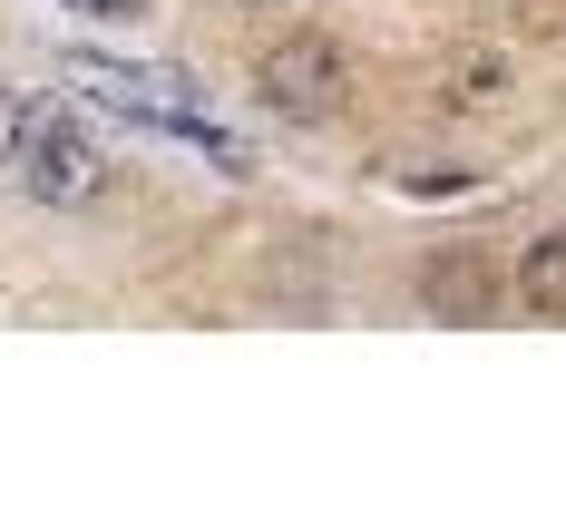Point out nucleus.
<instances>
[{
  "label": "nucleus",
  "instance_id": "nucleus-5",
  "mask_svg": "<svg viewBox=\"0 0 566 527\" xmlns=\"http://www.w3.org/2000/svg\"><path fill=\"white\" fill-rule=\"evenodd\" d=\"M499 78H509V59H459L440 98H450V108H489V98H499Z\"/></svg>",
  "mask_w": 566,
  "mask_h": 527
},
{
  "label": "nucleus",
  "instance_id": "nucleus-2",
  "mask_svg": "<svg viewBox=\"0 0 566 527\" xmlns=\"http://www.w3.org/2000/svg\"><path fill=\"white\" fill-rule=\"evenodd\" d=\"M10 176H20L40 205H88V196L108 186V157H98L59 108H30L20 117V147H10Z\"/></svg>",
  "mask_w": 566,
  "mask_h": 527
},
{
  "label": "nucleus",
  "instance_id": "nucleus-6",
  "mask_svg": "<svg viewBox=\"0 0 566 527\" xmlns=\"http://www.w3.org/2000/svg\"><path fill=\"white\" fill-rule=\"evenodd\" d=\"M20 117H30V98H20V88H0V167H10V147H20Z\"/></svg>",
  "mask_w": 566,
  "mask_h": 527
},
{
  "label": "nucleus",
  "instance_id": "nucleus-1",
  "mask_svg": "<svg viewBox=\"0 0 566 527\" xmlns=\"http://www.w3.org/2000/svg\"><path fill=\"white\" fill-rule=\"evenodd\" d=\"M254 98H264L274 117H293V127L333 117L342 98H352V59H342V40H323V30H293V40H274V50L254 59Z\"/></svg>",
  "mask_w": 566,
  "mask_h": 527
},
{
  "label": "nucleus",
  "instance_id": "nucleus-8",
  "mask_svg": "<svg viewBox=\"0 0 566 527\" xmlns=\"http://www.w3.org/2000/svg\"><path fill=\"white\" fill-rule=\"evenodd\" d=\"M254 10H274V0H254Z\"/></svg>",
  "mask_w": 566,
  "mask_h": 527
},
{
  "label": "nucleus",
  "instance_id": "nucleus-7",
  "mask_svg": "<svg viewBox=\"0 0 566 527\" xmlns=\"http://www.w3.org/2000/svg\"><path fill=\"white\" fill-rule=\"evenodd\" d=\"M69 10H88V20H137L147 0H69Z\"/></svg>",
  "mask_w": 566,
  "mask_h": 527
},
{
  "label": "nucleus",
  "instance_id": "nucleus-3",
  "mask_svg": "<svg viewBox=\"0 0 566 527\" xmlns=\"http://www.w3.org/2000/svg\"><path fill=\"white\" fill-rule=\"evenodd\" d=\"M499 293H509V274H499L489 254H469V244H450V254H430V264H420V303H430L440 323H489V313H499Z\"/></svg>",
  "mask_w": 566,
  "mask_h": 527
},
{
  "label": "nucleus",
  "instance_id": "nucleus-4",
  "mask_svg": "<svg viewBox=\"0 0 566 527\" xmlns=\"http://www.w3.org/2000/svg\"><path fill=\"white\" fill-rule=\"evenodd\" d=\"M517 303L547 313V323H566V234H547V244L517 254Z\"/></svg>",
  "mask_w": 566,
  "mask_h": 527
}]
</instances>
